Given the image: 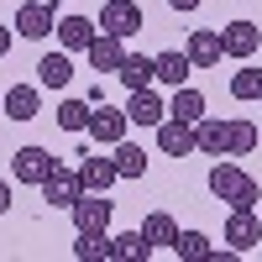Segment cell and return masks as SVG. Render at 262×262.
<instances>
[{"mask_svg": "<svg viewBox=\"0 0 262 262\" xmlns=\"http://www.w3.org/2000/svg\"><path fill=\"white\" fill-rule=\"evenodd\" d=\"M74 257H79V262L111 257V236H105V231H79V242H74Z\"/></svg>", "mask_w": 262, "mask_h": 262, "instance_id": "484cf974", "label": "cell"}, {"mask_svg": "<svg viewBox=\"0 0 262 262\" xmlns=\"http://www.w3.org/2000/svg\"><path fill=\"white\" fill-rule=\"evenodd\" d=\"M257 100H262V95H257Z\"/></svg>", "mask_w": 262, "mask_h": 262, "instance_id": "836d02e7", "label": "cell"}, {"mask_svg": "<svg viewBox=\"0 0 262 262\" xmlns=\"http://www.w3.org/2000/svg\"><path fill=\"white\" fill-rule=\"evenodd\" d=\"M6 53H11V32L0 27V58H6Z\"/></svg>", "mask_w": 262, "mask_h": 262, "instance_id": "1f68e13d", "label": "cell"}, {"mask_svg": "<svg viewBox=\"0 0 262 262\" xmlns=\"http://www.w3.org/2000/svg\"><path fill=\"white\" fill-rule=\"evenodd\" d=\"M90 116H95L90 100H63L58 105V126L63 131H90Z\"/></svg>", "mask_w": 262, "mask_h": 262, "instance_id": "603a6c76", "label": "cell"}, {"mask_svg": "<svg viewBox=\"0 0 262 262\" xmlns=\"http://www.w3.org/2000/svg\"><path fill=\"white\" fill-rule=\"evenodd\" d=\"M126 116L137 121V126H158V121L168 116V105H163L158 95H152V84H147V90H131V100H126Z\"/></svg>", "mask_w": 262, "mask_h": 262, "instance_id": "4fadbf2b", "label": "cell"}, {"mask_svg": "<svg viewBox=\"0 0 262 262\" xmlns=\"http://www.w3.org/2000/svg\"><path fill=\"white\" fill-rule=\"evenodd\" d=\"M173 252H179L184 262H200V257H210V236H200V231H179V236H173Z\"/></svg>", "mask_w": 262, "mask_h": 262, "instance_id": "4316f807", "label": "cell"}, {"mask_svg": "<svg viewBox=\"0 0 262 262\" xmlns=\"http://www.w3.org/2000/svg\"><path fill=\"white\" fill-rule=\"evenodd\" d=\"M0 105H6V116H11V121H32V116H37V105H42V95L32 90V84H11Z\"/></svg>", "mask_w": 262, "mask_h": 262, "instance_id": "e0dca14e", "label": "cell"}, {"mask_svg": "<svg viewBox=\"0 0 262 262\" xmlns=\"http://www.w3.org/2000/svg\"><path fill=\"white\" fill-rule=\"evenodd\" d=\"M90 63H95V74H116L121 69V58H126V37H116V32H100L90 48Z\"/></svg>", "mask_w": 262, "mask_h": 262, "instance_id": "30bf717a", "label": "cell"}, {"mask_svg": "<svg viewBox=\"0 0 262 262\" xmlns=\"http://www.w3.org/2000/svg\"><path fill=\"white\" fill-rule=\"evenodd\" d=\"M111 257H121V262H147L152 257V242L142 231H126V236H111Z\"/></svg>", "mask_w": 262, "mask_h": 262, "instance_id": "ffe728a7", "label": "cell"}, {"mask_svg": "<svg viewBox=\"0 0 262 262\" xmlns=\"http://www.w3.org/2000/svg\"><path fill=\"white\" fill-rule=\"evenodd\" d=\"M0 111H6V105H0Z\"/></svg>", "mask_w": 262, "mask_h": 262, "instance_id": "d6a6232c", "label": "cell"}, {"mask_svg": "<svg viewBox=\"0 0 262 262\" xmlns=\"http://www.w3.org/2000/svg\"><path fill=\"white\" fill-rule=\"evenodd\" d=\"M116 74H121V84H126V90H147V84L158 79V63H152V58H142V53H126Z\"/></svg>", "mask_w": 262, "mask_h": 262, "instance_id": "5bb4252c", "label": "cell"}, {"mask_svg": "<svg viewBox=\"0 0 262 262\" xmlns=\"http://www.w3.org/2000/svg\"><path fill=\"white\" fill-rule=\"evenodd\" d=\"M100 32H116V37L142 32V6H137V0H105V11H100Z\"/></svg>", "mask_w": 262, "mask_h": 262, "instance_id": "8992f818", "label": "cell"}, {"mask_svg": "<svg viewBox=\"0 0 262 262\" xmlns=\"http://www.w3.org/2000/svg\"><path fill=\"white\" fill-rule=\"evenodd\" d=\"M126 126H131L126 111H116V105H95V116H90V137L105 142V147H116V142H126Z\"/></svg>", "mask_w": 262, "mask_h": 262, "instance_id": "9c48e42d", "label": "cell"}, {"mask_svg": "<svg viewBox=\"0 0 262 262\" xmlns=\"http://www.w3.org/2000/svg\"><path fill=\"white\" fill-rule=\"evenodd\" d=\"M6 210H11V184L0 179V215H6Z\"/></svg>", "mask_w": 262, "mask_h": 262, "instance_id": "f546056e", "label": "cell"}, {"mask_svg": "<svg viewBox=\"0 0 262 262\" xmlns=\"http://www.w3.org/2000/svg\"><path fill=\"white\" fill-rule=\"evenodd\" d=\"M79 179H84V189L105 194V189L121 179V173H116V158H95V152H90V158H84V168H79Z\"/></svg>", "mask_w": 262, "mask_h": 262, "instance_id": "9a60e30c", "label": "cell"}, {"mask_svg": "<svg viewBox=\"0 0 262 262\" xmlns=\"http://www.w3.org/2000/svg\"><path fill=\"white\" fill-rule=\"evenodd\" d=\"M116 173H121V179H142V173H147V152L131 147V142H116Z\"/></svg>", "mask_w": 262, "mask_h": 262, "instance_id": "d4e9b609", "label": "cell"}, {"mask_svg": "<svg viewBox=\"0 0 262 262\" xmlns=\"http://www.w3.org/2000/svg\"><path fill=\"white\" fill-rule=\"evenodd\" d=\"M257 147V126L252 121H231V158H247Z\"/></svg>", "mask_w": 262, "mask_h": 262, "instance_id": "f1b7e54d", "label": "cell"}, {"mask_svg": "<svg viewBox=\"0 0 262 262\" xmlns=\"http://www.w3.org/2000/svg\"><path fill=\"white\" fill-rule=\"evenodd\" d=\"M158 147L168 152V158H189V152H200V147H194V121L163 116L158 121Z\"/></svg>", "mask_w": 262, "mask_h": 262, "instance_id": "5b68a950", "label": "cell"}, {"mask_svg": "<svg viewBox=\"0 0 262 262\" xmlns=\"http://www.w3.org/2000/svg\"><path fill=\"white\" fill-rule=\"evenodd\" d=\"M210 194H215V200H226L231 210H257V200H262L257 179L242 173V168H231V163H215V168H210Z\"/></svg>", "mask_w": 262, "mask_h": 262, "instance_id": "6da1fadb", "label": "cell"}, {"mask_svg": "<svg viewBox=\"0 0 262 262\" xmlns=\"http://www.w3.org/2000/svg\"><path fill=\"white\" fill-rule=\"evenodd\" d=\"M189 63L194 69H215L221 63V53H226V42H221V32H210V27H200V32H189Z\"/></svg>", "mask_w": 262, "mask_h": 262, "instance_id": "7c38bea8", "label": "cell"}, {"mask_svg": "<svg viewBox=\"0 0 262 262\" xmlns=\"http://www.w3.org/2000/svg\"><path fill=\"white\" fill-rule=\"evenodd\" d=\"M168 116H179V121H200V116H205V95L189 90V84H179V90H173V100H168Z\"/></svg>", "mask_w": 262, "mask_h": 262, "instance_id": "7402d4cb", "label": "cell"}, {"mask_svg": "<svg viewBox=\"0 0 262 262\" xmlns=\"http://www.w3.org/2000/svg\"><path fill=\"white\" fill-rule=\"evenodd\" d=\"M58 168V158L48 147H21L16 158H11V173H16V184H37L42 189V179H48V173Z\"/></svg>", "mask_w": 262, "mask_h": 262, "instance_id": "3957f363", "label": "cell"}, {"mask_svg": "<svg viewBox=\"0 0 262 262\" xmlns=\"http://www.w3.org/2000/svg\"><path fill=\"white\" fill-rule=\"evenodd\" d=\"M69 215H74V231H105L111 226V200H100L95 189H84Z\"/></svg>", "mask_w": 262, "mask_h": 262, "instance_id": "52a82bcc", "label": "cell"}, {"mask_svg": "<svg viewBox=\"0 0 262 262\" xmlns=\"http://www.w3.org/2000/svg\"><path fill=\"white\" fill-rule=\"evenodd\" d=\"M173 11H200V0H168Z\"/></svg>", "mask_w": 262, "mask_h": 262, "instance_id": "4dcf8cb0", "label": "cell"}, {"mask_svg": "<svg viewBox=\"0 0 262 262\" xmlns=\"http://www.w3.org/2000/svg\"><path fill=\"white\" fill-rule=\"evenodd\" d=\"M221 42H226V53H231V58H252L262 37H257V27H252V21H231V27L221 32Z\"/></svg>", "mask_w": 262, "mask_h": 262, "instance_id": "ac0fdd59", "label": "cell"}, {"mask_svg": "<svg viewBox=\"0 0 262 262\" xmlns=\"http://www.w3.org/2000/svg\"><path fill=\"white\" fill-rule=\"evenodd\" d=\"M42 194H48V205H58V210H74V200H79V194H84V179H79V173L74 168H53L48 173V179H42Z\"/></svg>", "mask_w": 262, "mask_h": 262, "instance_id": "277c9868", "label": "cell"}, {"mask_svg": "<svg viewBox=\"0 0 262 262\" xmlns=\"http://www.w3.org/2000/svg\"><path fill=\"white\" fill-rule=\"evenodd\" d=\"M231 95H236V100H257V95H262V69H252V63H247V69H236V74H231Z\"/></svg>", "mask_w": 262, "mask_h": 262, "instance_id": "83f0119b", "label": "cell"}, {"mask_svg": "<svg viewBox=\"0 0 262 262\" xmlns=\"http://www.w3.org/2000/svg\"><path fill=\"white\" fill-rule=\"evenodd\" d=\"M142 236L152 247H173V236H179V226H173V215H163V210H152L147 221H142Z\"/></svg>", "mask_w": 262, "mask_h": 262, "instance_id": "cb8c5ba5", "label": "cell"}, {"mask_svg": "<svg viewBox=\"0 0 262 262\" xmlns=\"http://www.w3.org/2000/svg\"><path fill=\"white\" fill-rule=\"evenodd\" d=\"M58 42H63V48H90V42H95V21L90 16H58Z\"/></svg>", "mask_w": 262, "mask_h": 262, "instance_id": "d6986e66", "label": "cell"}, {"mask_svg": "<svg viewBox=\"0 0 262 262\" xmlns=\"http://www.w3.org/2000/svg\"><path fill=\"white\" fill-rule=\"evenodd\" d=\"M226 242H231L236 252H252V247L262 242V215H252V210H231V221H226Z\"/></svg>", "mask_w": 262, "mask_h": 262, "instance_id": "8fae6325", "label": "cell"}, {"mask_svg": "<svg viewBox=\"0 0 262 262\" xmlns=\"http://www.w3.org/2000/svg\"><path fill=\"white\" fill-rule=\"evenodd\" d=\"M16 32L27 37V42H42L48 32H58V0H21Z\"/></svg>", "mask_w": 262, "mask_h": 262, "instance_id": "7a4b0ae2", "label": "cell"}, {"mask_svg": "<svg viewBox=\"0 0 262 262\" xmlns=\"http://www.w3.org/2000/svg\"><path fill=\"white\" fill-rule=\"evenodd\" d=\"M152 63H158V79L168 84V90H179V84H189V69H194V63H189V53L168 48V53H158Z\"/></svg>", "mask_w": 262, "mask_h": 262, "instance_id": "2e32d148", "label": "cell"}, {"mask_svg": "<svg viewBox=\"0 0 262 262\" xmlns=\"http://www.w3.org/2000/svg\"><path fill=\"white\" fill-rule=\"evenodd\" d=\"M37 79L48 84V90H63V84L74 79V63H69V53H48V58L37 63Z\"/></svg>", "mask_w": 262, "mask_h": 262, "instance_id": "44dd1931", "label": "cell"}, {"mask_svg": "<svg viewBox=\"0 0 262 262\" xmlns=\"http://www.w3.org/2000/svg\"><path fill=\"white\" fill-rule=\"evenodd\" d=\"M194 147L210 152V158H226V152H231V121L200 116V121H194Z\"/></svg>", "mask_w": 262, "mask_h": 262, "instance_id": "ba28073f", "label": "cell"}]
</instances>
